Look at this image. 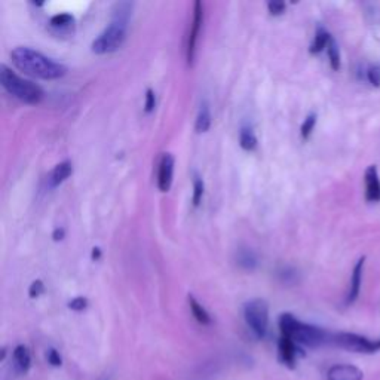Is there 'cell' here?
Here are the masks:
<instances>
[{"instance_id": "cell-16", "label": "cell", "mask_w": 380, "mask_h": 380, "mask_svg": "<svg viewBox=\"0 0 380 380\" xmlns=\"http://www.w3.org/2000/svg\"><path fill=\"white\" fill-rule=\"evenodd\" d=\"M211 122H213V118H211V110L209 105L204 101L200 104L198 116H196V122H195V130L198 132H207L211 128Z\"/></svg>"}, {"instance_id": "cell-2", "label": "cell", "mask_w": 380, "mask_h": 380, "mask_svg": "<svg viewBox=\"0 0 380 380\" xmlns=\"http://www.w3.org/2000/svg\"><path fill=\"white\" fill-rule=\"evenodd\" d=\"M279 330L284 337H288L294 343L308 346V347H320L331 343V333L325 331L320 327L304 324L294 318L291 313H282L279 316Z\"/></svg>"}, {"instance_id": "cell-33", "label": "cell", "mask_w": 380, "mask_h": 380, "mask_svg": "<svg viewBox=\"0 0 380 380\" xmlns=\"http://www.w3.org/2000/svg\"><path fill=\"white\" fill-rule=\"evenodd\" d=\"M98 380H110V377H107V376H104V377H100Z\"/></svg>"}, {"instance_id": "cell-7", "label": "cell", "mask_w": 380, "mask_h": 380, "mask_svg": "<svg viewBox=\"0 0 380 380\" xmlns=\"http://www.w3.org/2000/svg\"><path fill=\"white\" fill-rule=\"evenodd\" d=\"M202 19H204V6L200 2H195L193 5V21L190 24L189 31V39H187V61L189 64H192L195 58V49H196V40L199 36L200 27H202Z\"/></svg>"}, {"instance_id": "cell-12", "label": "cell", "mask_w": 380, "mask_h": 380, "mask_svg": "<svg viewBox=\"0 0 380 380\" xmlns=\"http://www.w3.org/2000/svg\"><path fill=\"white\" fill-rule=\"evenodd\" d=\"M364 261L365 257H361L360 260L356 261V265L354 268L352 277H351V287H349V293H347L346 297V304H352L358 295H360L361 291V284H363V270H364Z\"/></svg>"}, {"instance_id": "cell-26", "label": "cell", "mask_w": 380, "mask_h": 380, "mask_svg": "<svg viewBox=\"0 0 380 380\" xmlns=\"http://www.w3.org/2000/svg\"><path fill=\"white\" fill-rule=\"evenodd\" d=\"M367 78L373 87H380V66H372L368 69Z\"/></svg>"}, {"instance_id": "cell-32", "label": "cell", "mask_w": 380, "mask_h": 380, "mask_svg": "<svg viewBox=\"0 0 380 380\" xmlns=\"http://www.w3.org/2000/svg\"><path fill=\"white\" fill-rule=\"evenodd\" d=\"M100 257H101V250L98 247L92 248V260L97 261V260H100Z\"/></svg>"}, {"instance_id": "cell-29", "label": "cell", "mask_w": 380, "mask_h": 380, "mask_svg": "<svg viewBox=\"0 0 380 380\" xmlns=\"http://www.w3.org/2000/svg\"><path fill=\"white\" fill-rule=\"evenodd\" d=\"M268 9L272 15H281L285 12V3L278 2V0H273V2L268 3Z\"/></svg>"}, {"instance_id": "cell-4", "label": "cell", "mask_w": 380, "mask_h": 380, "mask_svg": "<svg viewBox=\"0 0 380 380\" xmlns=\"http://www.w3.org/2000/svg\"><path fill=\"white\" fill-rule=\"evenodd\" d=\"M126 30H128V23L112 19V23L104 28L103 33L92 42V52L104 55L121 49L126 39Z\"/></svg>"}, {"instance_id": "cell-23", "label": "cell", "mask_w": 380, "mask_h": 380, "mask_svg": "<svg viewBox=\"0 0 380 380\" xmlns=\"http://www.w3.org/2000/svg\"><path fill=\"white\" fill-rule=\"evenodd\" d=\"M315 123H316V114L315 113H311L308 118L304 119L302 128H300V134H302V139L303 140H308L313 128H315Z\"/></svg>"}, {"instance_id": "cell-30", "label": "cell", "mask_w": 380, "mask_h": 380, "mask_svg": "<svg viewBox=\"0 0 380 380\" xmlns=\"http://www.w3.org/2000/svg\"><path fill=\"white\" fill-rule=\"evenodd\" d=\"M279 277L282 278L284 282H291V281L295 278V272H294L293 269L285 268V269L279 273Z\"/></svg>"}, {"instance_id": "cell-24", "label": "cell", "mask_w": 380, "mask_h": 380, "mask_svg": "<svg viewBox=\"0 0 380 380\" xmlns=\"http://www.w3.org/2000/svg\"><path fill=\"white\" fill-rule=\"evenodd\" d=\"M156 107V95L152 88H147L146 91V103H144V112L152 113Z\"/></svg>"}, {"instance_id": "cell-13", "label": "cell", "mask_w": 380, "mask_h": 380, "mask_svg": "<svg viewBox=\"0 0 380 380\" xmlns=\"http://www.w3.org/2000/svg\"><path fill=\"white\" fill-rule=\"evenodd\" d=\"M71 173H73V165L70 161H64V162L58 164L48 175L49 189H54V187L60 186L61 183H64L67 178L71 175Z\"/></svg>"}, {"instance_id": "cell-9", "label": "cell", "mask_w": 380, "mask_h": 380, "mask_svg": "<svg viewBox=\"0 0 380 380\" xmlns=\"http://www.w3.org/2000/svg\"><path fill=\"white\" fill-rule=\"evenodd\" d=\"M361 368L352 364H336L327 372V380H363Z\"/></svg>"}, {"instance_id": "cell-6", "label": "cell", "mask_w": 380, "mask_h": 380, "mask_svg": "<svg viewBox=\"0 0 380 380\" xmlns=\"http://www.w3.org/2000/svg\"><path fill=\"white\" fill-rule=\"evenodd\" d=\"M331 343L356 354H374L380 351V339L370 340L364 336L355 333H334L331 336Z\"/></svg>"}, {"instance_id": "cell-19", "label": "cell", "mask_w": 380, "mask_h": 380, "mask_svg": "<svg viewBox=\"0 0 380 380\" xmlns=\"http://www.w3.org/2000/svg\"><path fill=\"white\" fill-rule=\"evenodd\" d=\"M239 144L244 150L251 152L257 147V137L248 126H242L239 132Z\"/></svg>"}, {"instance_id": "cell-14", "label": "cell", "mask_w": 380, "mask_h": 380, "mask_svg": "<svg viewBox=\"0 0 380 380\" xmlns=\"http://www.w3.org/2000/svg\"><path fill=\"white\" fill-rule=\"evenodd\" d=\"M12 363H14L15 372L19 373V374H26L30 370L31 356H30V352H28V349L24 345H18L14 349Z\"/></svg>"}, {"instance_id": "cell-10", "label": "cell", "mask_w": 380, "mask_h": 380, "mask_svg": "<svg viewBox=\"0 0 380 380\" xmlns=\"http://www.w3.org/2000/svg\"><path fill=\"white\" fill-rule=\"evenodd\" d=\"M299 346L297 343H294L288 337L281 336V339L278 342V355H279V361L287 365L288 368H294L295 363H297V355H299Z\"/></svg>"}, {"instance_id": "cell-27", "label": "cell", "mask_w": 380, "mask_h": 380, "mask_svg": "<svg viewBox=\"0 0 380 380\" xmlns=\"http://www.w3.org/2000/svg\"><path fill=\"white\" fill-rule=\"evenodd\" d=\"M87 306H88V300L85 297H75L71 302H69V308L71 311H76V312L85 311Z\"/></svg>"}, {"instance_id": "cell-3", "label": "cell", "mask_w": 380, "mask_h": 380, "mask_svg": "<svg viewBox=\"0 0 380 380\" xmlns=\"http://www.w3.org/2000/svg\"><path fill=\"white\" fill-rule=\"evenodd\" d=\"M0 83L12 97L26 104H39L44 100V89L33 82L19 78L5 64L0 66Z\"/></svg>"}, {"instance_id": "cell-22", "label": "cell", "mask_w": 380, "mask_h": 380, "mask_svg": "<svg viewBox=\"0 0 380 380\" xmlns=\"http://www.w3.org/2000/svg\"><path fill=\"white\" fill-rule=\"evenodd\" d=\"M205 192V183L202 178L199 175H195L193 178V195H192V202L195 207H198L200 204V200H202Z\"/></svg>"}, {"instance_id": "cell-21", "label": "cell", "mask_w": 380, "mask_h": 380, "mask_svg": "<svg viewBox=\"0 0 380 380\" xmlns=\"http://www.w3.org/2000/svg\"><path fill=\"white\" fill-rule=\"evenodd\" d=\"M327 54H329V60L333 70H339L340 69V52H339V46H337L336 40L331 37L329 45H327Z\"/></svg>"}, {"instance_id": "cell-15", "label": "cell", "mask_w": 380, "mask_h": 380, "mask_svg": "<svg viewBox=\"0 0 380 380\" xmlns=\"http://www.w3.org/2000/svg\"><path fill=\"white\" fill-rule=\"evenodd\" d=\"M236 263L245 270H254L259 266V259L256 256V252L250 250V248H242L238 251L236 256Z\"/></svg>"}, {"instance_id": "cell-17", "label": "cell", "mask_w": 380, "mask_h": 380, "mask_svg": "<svg viewBox=\"0 0 380 380\" xmlns=\"http://www.w3.org/2000/svg\"><path fill=\"white\" fill-rule=\"evenodd\" d=\"M331 36L329 31H327L325 28L322 27H318L316 28V33H315V39L312 42V45L309 48V52L311 54H320V52L327 48V45H329Z\"/></svg>"}, {"instance_id": "cell-1", "label": "cell", "mask_w": 380, "mask_h": 380, "mask_svg": "<svg viewBox=\"0 0 380 380\" xmlns=\"http://www.w3.org/2000/svg\"><path fill=\"white\" fill-rule=\"evenodd\" d=\"M10 60H12V64L18 70L24 71L26 75L44 80L60 79L67 71V69L60 62L44 55L39 51L26 46L15 48L10 52Z\"/></svg>"}, {"instance_id": "cell-11", "label": "cell", "mask_w": 380, "mask_h": 380, "mask_svg": "<svg viewBox=\"0 0 380 380\" xmlns=\"http://www.w3.org/2000/svg\"><path fill=\"white\" fill-rule=\"evenodd\" d=\"M365 199L368 202L380 200V177L376 165H370L365 171Z\"/></svg>"}, {"instance_id": "cell-28", "label": "cell", "mask_w": 380, "mask_h": 380, "mask_svg": "<svg viewBox=\"0 0 380 380\" xmlns=\"http://www.w3.org/2000/svg\"><path fill=\"white\" fill-rule=\"evenodd\" d=\"M46 360L51 365L54 367H60L62 364V358L57 349H49L46 354Z\"/></svg>"}, {"instance_id": "cell-31", "label": "cell", "mask_w": 380, "mask_h": 380, "mask_svg": "<svg viewBox=\"0 0 380 380\" xmlns=\"http://www.w3.org/2000/svg\"><path fill=\"white\" fill-rule=\"evenodd\" d=\"M64 234H66L64 229H62V227H57V229L54 230V234H52V238H54V241H61L62 238H64Z\"/></svg>"}, {"instance_id": "cell-25", "label": "cell", "mask_w": 380, "mask_h": 380, "mask_svg": "<svg viewBox=\"0 0 380 380\" xmlns=\"http://www.w3.org/2000/svg\"><path fill=\"white\" fill-rule=\"evenodd\" d=\"M44 291H45V285H44V282H42L40 279H36V281L31 282V285H30L28 295H30L31 299H37L40 294H44Z\"/></svg>"}, {"instance_id": "cell-5", "label": "cell", "mask_w": 380, "mask_h": 380, "mask_svg": "<svg viewBox=\"0 0 380 380\" xmlns=\"http://www.w3.org/2000/svg\"><path fill=\"white\" fill-rule=\"evenodd\" d=\"M244 318L250 330L259 339L266 336L269 329V304L263 299H252L244 306Z\"/></svg>"}, {"instance_id": "cell-8", "label": "cell", "mask_w": 380, "mask_h": 380, "mask_svg": "<svg viewBox=\"0 0 380 380\" xmlns=\"http://www.w3.org/2000/svg\"><path fill=\"white\" fill-rule=\"evenodd\" d=\"M174 156L171 153H164L159 162V170H157V187L161 192H168L173 183L174 175Z\"/></svg>"}, {"instance_id": "cell-18", "label": "cell", "mask_w": 380, "mask_h": 380, "mask_svg": "<svg viewBox=\"0 0 380 380\" xmlns=\"http://www.w3.org/2000/svg\"><path fill=\"white\" fill-rule=\"evenodd\" d=\"M189 304H190V311H192V315L195 316V320L202 324V325H209L211 324V316L205 311V308L200 303L196 302L193 295H189Z\"/></svg>"}, {"instance_id": "cell-20", "label": "cell", "mask_w": 380, "mask_h": 380, "mask_svg": "<svg viewBox=\"0 0 380 380\" xmlns=\"http://www.w3.org/2000/svg\"><path fill=\"white\" fill-rule=\"evenodd\" d=\"M75 24V17L70 14H58L49 19V26L55 30H69Z\"/></svg>"}]
</instances>
